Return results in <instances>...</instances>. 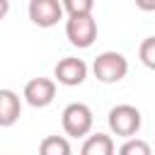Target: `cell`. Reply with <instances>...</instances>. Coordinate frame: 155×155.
<instances>
[{"instance_id":"obj_1","label":"cell","mask_w":155,"mask_h":155,"mask_svg":"<svg viewBox=\"0 0 155 155\" xmlns=\"http://www.w3.org/2000/svg\"><path fill=\"white\" fill-rule=\"evenodd\" d=\"M92 73L99 82L104 85H114V82H121L128 73V61L124 53L119 51H102L94 63H92Z\"/></svg>"},{"instance_id":"obj_2","label":"cell","mask_w":155,"mask_h":155,"mask_svg":"<svg viewBox=\"0 0 155 155\" xmlns=\"http://www.w3.org/2000/svg\"><path fill=\"white\" fill-rule=\"evenodd\" d=\"M107 124H109V131H111L114 136L133 138V136L140 131L143 116H140V111H138L133 104H116V107L109 109Z\"/></svg>"},{"instance_id":"obj_3","label":"cell","mask_w":155,"mask_h":155,"mask_svg":"<svg viewBox=\"0 0 155 155\" xmlns=\"http://www.w3.org/2000/svg\"><path fill=\"white\" fill-rule=\"evenodd\" d=\"M61 124H63V131L65 136L70 138H82L92 131V124H94V116H92V109L82 102H70L63 114H61Z\"/></svg>"},{"instance_id":"obj_4","label":"cell","mask_w":155,"mask_h":155,"mask_svg":"<svg viewBox=\"0 0 155 155\" xmlns=\"http://www.w3.org/2000/svg\"><path fill=\"white\" fill-rule=\"evenodd\" d=\"M65 36L78 48H90L97 39V19L90 15H70L65 19Z\"/></svg>"},{"instance_id":"obj_5","label":"cell","mask_w":155,"mask_h":155,"mask_svg":"<svg viewBox=\"0 0 155 155\" xmlns=\"http://www.w3.org/2000/svg\"><path fill=\"white\" fill-rule=\"evenodd\" d=\"M29 19L41 27V29H51L63 19V2L61 0H29Z\"/></svg>"},{"instance_id":"obj_6","label":"cell","mask_w":155,"mask_h":155,"mask_svg":"<svg viewBox=\"0 0 155 155\" xmlns=\"http://www.w3.org/2000/svg\"><path fill=\"white\" fill-rule=\"evenodd\" d=\"M24 102L34 109H44L56 99V82L51 78H31L22 92Z\"/></svg>"},{"instance_id":"obj_7","label":"cell","mask_w":155,"mask_h":155,"mask_svg":"<svg viewBox=\"0 0 155 155\" xmlns=\"http://www.w3.org/2000/svg\"><path fill=\"white\" fill-rule=\"evenodd\" d=\"M53 78H56L61 85H65V87H78V85H82L85 78H87V63H85L82 58L65 56V58H61V61L56 63Z\"/></svg>"},{"instance_id":"obj_8","label":"cell","mask_w":155,"mask_h":155,"mask_svg":"<svg viewBox=\"0 0 155 155\" xmlns=\"http://www.w3.org/2000/svg\"><path fill=\"white\" fill-rule=\"evenodd\" d=\"M22 116V99L15 90H0V128H10Z\"/></svg>"},{"instance_id":"obj_9","label":"cell","mask_w":155,"mask_h":155,"mask_svg":"<svg viewBox=\"0 0 155 155\" xmlns=\"http://www.w3.org/2000/svg\"><path fill=\"white\" fill-rule=\"evenodd\" d=\"M82 155H111L114 153V140L111 136L107 133H94V136H87L82 148H80Z\"/></svg>"},{"instance_id":"obj_10","label":"cell","mask_w":155,"mask_h":155,"mask_svg":"<svg viewBox=\"0 0 155 155\" xmlns=\"http://www.w3.org/2000/svg\"><path fill=\"white\" fill-rule=\"evenodd\" d=\"M41 155H70V143L63 136H46L39 145Z\"/></svg>"},{"instance_id":"obj_11","label":"cell","mask_w":155,"mask_h":155,"mask_svg":"<svg viewBox=\"0 0 155 155\" xmlns=\"http://www.w3.org/2000/svg\"><path fill=\"white\" fill-rule=\"evenodd\" d=\"M138 58H140V63H143L145 68L155 70V36H148V39L140 41V46H138Z\"/></svg>"},{"instance_id":"obj_12","label":"cell","mask_w":155,"mask_h":155,"mask_svg":"<svg viewBox=\"0 0 155 155\" xmlns=\"http://www.w3.org/2000/svg\"><path fill=\"white\" fill-rule=\"evenodd\" d=\"M119 153L121 155H150V145L133 136V138H126V143L119 148Z\"/></svg>"},{"instance_id":"obj_13","label":"cell","mask_w":155,"mask_h":155,"mask_svg":"<svg viewBox=\"0 0 155 155\" xmlns=\"http://www.w3.org/2000/svg\"><path fill=\"white\" fill-rule=\"evenodd\" d=\"M63 2V10L70 15H90L94 10V0H61Z\"/></svg>"},{"instance_id":"obj_14","label":"cell","mask_w":155,"mask_h":155,"mask_svg":"<svg viewBox=\"0 0 155 155\" xmlns=\"http://www.w3.org/2000/svg\"><path fill=\"white\" fill-rule=\"evenodd\" d=\"M136 7L143 12H155V0H136Z\"/></svg>"},{"instance_id":"obj_15","label":"cell","mask_w":155,"mask_h":155,"mask_svg":"<svg viewBox=\"0 0 155 155\" xmlns=\"http://www.w3.org/2000/svg\"><path fill=\"white\" fill-rule=\"evenodd\" d=\"M7 12H10V0H0V22L7 17Z\"/></svg>"}]
</instances>
